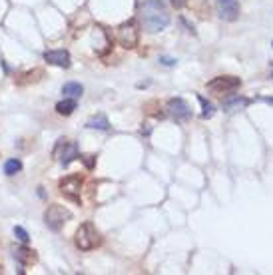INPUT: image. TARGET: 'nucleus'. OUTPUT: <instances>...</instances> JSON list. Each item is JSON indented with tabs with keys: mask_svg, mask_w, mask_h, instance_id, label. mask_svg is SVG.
I'll return each instance as SVG.
<instances>
[{
	"mask_svg": "<svg viewBox=\"0 0 273 275\" xmlns=\"http://www.w3.org/2000/svg\"><path fill=\"white\" fill-rule=\"evenodd\" d=\"M142 22L148 32H160L170 24V14L162 0H146L142 4Z\"/></svg>",
	"mask_w": 273,
	"mask_h": 275,
	"instance_id": "obj_1",
	"label": "nucleus"
},
{
	"mask_svg": "<svg viewBox=\"0 0 273 275\" xmlns=\"http://www.w3.org/2000/svg\"><path fill=\"white\" fill-rule=\"evenodd\" d=\"M74 242H76V248H78V250L90 252V250H94V248H98V246L102 244V236H100V232L94 228V224L86 222V224H82V226L78 228V232H76V236H74Z\"/></svg>",
	"mask_w": 273,
	"mask_h": 275,
	"instance_id": "obj_2",
	"label": "nucleus"
},
{
	"mask_svg": "<svg viewBox=\"0 0 273 275\" xmlns=\"http://www.w3.org/2000/svg\"><path fill=\"white\" fill-rule=\"evenodd\" d=\"M70 218H72L70 210H66V208L60 206V204H52V206H48V210L44 212V224H46L48 230H52V232H60L62 226H64Z\"/></svg>",
	"mask_w": 273,
	"mask_h": 275,
	"instance_id": "obj_3",
	"label": "nucleus"
},
{
	"mask_svg": "<svg viewBox=\"0 0 273 275\" xmlns=\"http://www.w3.org/2000/svg\"><path fill=\"white\" fill-rule=\"evenodd\" d=\"M138 40H140V26H138V22L134 18L118 26V42L124 48H128V50L136 48Z\"/></svg>",
	"mask_w": 273,
	"mask_h": 275,
	"instance_id": "obj_4",
	"label": "nucleus"
},
{
	"mask_svg": "<svg viewBox=\"0 0 273 275\" xmlns=\"http://www.w3.org/2000/svg\"><path fill=\"white\" fill-rule=\"evenodd\" d=\"M82 176H66L64 180H60L58 188H60V194L64 198H68L70 202L74 204H80V190H82Z\"/></svg>",
	"mask_w": 273,
	"mask_h": 275,
	"instance_id": "obj_5",
	"label": "nucleus"
},
{
	"mask_svg": "<svg viewBox=\"0 0 273 275\" xmlns=\"http://www.w3.org/2000/svg\"><path fill=\"white\" fill-rule=\"evenodd\" d=\"M54 158H58V162L66 168L70 166L76 158H80V150L74 142H66V140H58L56 148H54Z\"/></svg>",
	"mask_w": 273,
	"mask_h": 275,
	"instance_id": "obj_6",
	"label": "nucleus"
},
{
	"mask_svg": "<svg viewBox=\"0 0 273 275\" xmlns=\"http://www.w3.org/2000/svg\"><path fill=\"white\" fill-rule=\"evenodd\" d=\"M166 112H168V116H172L176 122H186V120L192 118V110H190V106L186 104V100H182V98H172V100H168Z\"/></svg>",
	"mask_w": 273,
	"mask_h": 275,
	"instance_id": "obj_7",
	"label": "nucleus"
},
{
	"mask_svg": "<svg viewBox=\"0 0 273 275\" xmlns=\"http://www.w3.org/2000/svg\"><path fill=\"white\" fill-rule=\"evenodd\" d=\"M242 86V80L236 78V76H218L214 78L212 82H208V90L212 92H234Z\"/></svg>",
	"mask_w": 273,
	"mask_h": 275,
	"instance_id": "obj_8",
	"label": "nucleus"
},
{
	"mask_svg": "<svg viewBox=\"0 0 273 275\" xmlns=\"http://www.w3.org/2000/svg\"><path fill=\"white\" fill-rule=\"evenodd\" d=\"M218 14L222 20H236L240 16V2L238 0H216Z\"/></svg>",
	"mask_w": 273,
	"mask_h": 275,
	"instance_id": "obj_9",
	"label": "nucleus"
},
{
	"mask_svg": "<svg viewBox=\"0 0 273 275\" xmlns=\"http://www.w3.org/2000/svg\"><path fill=\"white\" fill-rule=\"evenodd\" d=\"M44 60L52 66H58V68H70V54L66 50H46L44 52Z\"/></svg>",
	"mask_w": 273,
	"mask_h": 275,
	"instance_id": "obj_10",
	"label": "nucleus"
},
{
	"mask_svg": "<svg viewBox=\"0 0 273 275\" xmlns=\"http://www.w3.org/2000/svg\"><path fill=\"white\" fill-rule=\"evenodd\" d=\"M12 254H14V260L20 262L22 266H30V264L36 262V252L28 250V248H24V246H22V248H14Z\"/></svg>",
	"mask_w": 273,
	"mask_h": 275,
	"instance_id": "obj_11",
	"label": "nucleus"
},
{
	"mask_svg": "<svg viewBox=\"0 0 273 275\" xmlns=\"http://www.w3.org/2000/svg\"><path fill=\"white\" fill-rule=\"evenodd\" d=\"M82 92H84V88H82V84H78V82H66V84L62 86L64 98H80Z\"/></svg>",
	"mask_w": 273,
	"mask_h": 275,
	"instance_id": "obj_12",
	"label": "nucleus"
},
{
	"mask_svg": "<svg viewBox=\"0 0 273 275\" xmlns=\"http://www.w3.org/2000/svg\"><path fill=\"white\" fill-rule=\"evenodd\" d=\"M86 128H90V130H104L106 132L110 128V124H108V118L104 114H98V116H92L86 122Z\"/></svg>",
	"mask_w": 273,
	"mask_h": 275,
	"instance_id": "obj_13",
	"label": "nucleus"
},
{
	"mask_svg": "<svg viewBox=\"0 0 273 275\" xmlns=\"http://www.w3.org/2000/svg\"><path fill=\"white\" fill-rule=\"evenodd\" d=\"M248 104H250V100H248V98L234 96V98H230V100H226V102H224V110H226V112H236V110H240V108H246Z\"/></svg>",
	"mask_w": 273,
	"mask_h": 275,
	"instance_id": "obj_14",
	"label": "nucleus"
},
{
	"mask_svg": "<svg viewBox=\"0 0 273 275\" xmlns=\"http://www.w3.org/2000/svg\"><path fill=\"white\" fill-rule=\"evenodd\" d=\"M76 110V98H64L62 102L56 104V112L60 116H70Z\"/></svg>",
	"mask_w": 273,
	"mask_h": 275,
	"instance_id": "obj_15",
	"label": "nucleus"
},
{
	"mask_svg": "<svg viewBox=\"0 0 273 275\" xmlns=\"http://www.w3.org/2000/svg\"><path fill=\"white\" fill-rule=\"evenodd\" d=\"M20 170H22V162H20L18 158H12V160H8V162L4 164V174H6V176H16Z\"/></svg>",
	"mask_w": 273,
	"mask_h": 275,
	"instance_id": "obj_16",
	"label": "nucleus"
},
{
	"mask_svg": "<svg viewBox=\"0 0 273 275\" xmlns=\"http://www.w3.org/2000/svg\"><path fill=\"white\" fill-rule=\"evenodd\" d=\"M198 100L202 102V108H204V112H202V118H206V120H208V118H212V116L216 114V108H214V104H212V102H208L204 96H198Z\"/></svg>",
	"mask_w": 273,
	"mask_h": 275,
	"instance_id": "obj_17",
	"label": "nucleus"
},
{
	"mask_svg": "<svg viewBox=\"0 0 273 275\" xmlns=\"http://www.w3.org/2000/svg\"><path fill=\"white\" fill-rule=\"evenodd\" d=\"M14 236H16V240L22 242V244H28V240H30V238H28V232H26L24 228H20V226L14 228Z\"/></svg>",
	"mask_w": 273,
	"mask_h": 275,
	"instance_id": "obj_18",
	"label": "nucleus"
},
{
	"mask_svg": "<svg viewBox=\"0 0 273 275\" xmlns=\"http://www.w3.org/2000/svg\"><path fill=\"white\" fill-rule=\"evenodd\" d=\"M80 160L86 164V168H88V170H92V168H94V164H96V158H94V156H90V154L80 156Z\"/></svg>",
	"mask_w": 273,
	"mask_h": 275,
	"instance_id": "obj_19",
	"label": "nucleus"
},
{
	"mask_svg": "<svg viewBox=\"0 0 273 275\" xmlns=\"http://www.w3.org/2000/svg\"><path fill=\"white\" fill-rule=\"evenodd\" d=\"M160 62H162L164 66H174V64H176V60L170 58V56H160Z\"/></svg>",
	"mask_w": 273,
	"mask_h": 275,
	"instance_id": "obj_20",
	"label": "nucleus"
},
{
	"mask_svg": "<svg viewBox=\"0 0 273 275\" xmlns=\"http://www.w3.org/2000/svg\"><path fill=\"white\" fill-rule=\"evenodd\" d=\"M186 2H188V0H172V6H176V8H184Z\"/></svg>",
	"mask_w": 273,
	"mask_h": 275,
	"instance_id": "obj_21",
	"label": "nucleus"
},
{
	"mask_svg": "<svg viewBox=\"0 0 273 275\" xmlns=\"http://www.w3.org/2000/svg\"><path fill=\"white\" fill-rule=\"evenodd\" d=\"M0 274H2V268H0Z\"/></svg>",
	"mask_w": 273,
	"mask_h": 275,
	"instance_id": "obj_22",
	"label": "nucleus"
},
{
	"mask_svg": "<svg viewBox=\"0 0 273 275\" xmlns=\"http://www.w3.org/2000/svg\"><path fill=\"white\" fill-rule=\"evenodd\" d=\"M272 46H273V42H272Z\"/></svg>",
	"mask_w": 273,
	"mask_h": 275,
	"instance_id": "obj_23",
	"label": "nucleus"
}]
</instances>
